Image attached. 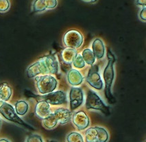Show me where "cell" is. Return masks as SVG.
I'll return each mask as SVG.
<instances>
[{
  "label": "cell",
  "mask_w": 146,
  "mask_h": 142,
  "mask_svg": "<svg viewBox=\"0 0 146 142\" xmlns=\"http://www.w3.org/2000/svg\"><path fill=\"white\" fill-rule=\"evenodd\" d=\"M107 58H108V63L105 67L103 72V77L104 80L105 88L104 94L106 99L111 104H115V97L112 94V85H113V80L115 78V69L114 64L116 62L115 56L111 50H108L107 53Z\"/></svg>",
  "instance_id": "obj_1"
},
{
  "label": "cell",
  "mask_w": 146,
  "mask_h": 142,
  "mask_svg": "<svg viewBox=\"0 0 146 142\" xmlns=\"http://www.w3.org/2000/svg\"><path fill=\"white\" fill-rule=\"evenodd\" d=\"M85 107L89 111L96 110L100 111L106 116H109L111 115L109 106L105 104L96 92L91 89L89 90L87 93Z\"/></svg>",
  "instance_id": "obj_2"
},
{
  "label": "cell",
  "mask_w": 146,
  "mask_h": 142,
  "mask_svg": "<svg viewBox=\"0 0 146 142\" xmlns=\"http://www.w3.org/2000/svg\"><path fill=\"white\" fill-rule=\"evenodd\" d=\"M35 81L38 93L41 95L53 92L58 86L56 78L50 74H45L40 76L35 77Z\"/></svg>",
  "instance_id": "obj_3"
},
{
  "label": "cell",
  "mask_w": 146,
  "mask_h": 142,
  "mask_svg": "<svg viewBox=\"0 0 146 142\" xmlns=\"http://www.w3.org/2000/svg\"><path fill=\"white\" fill-rule=\"evenodd\" d=\"M0 114L6 120L17 124L20 126L28 128L29 130H32V131H35L36 130L35 128L23 121L21 118H20V117L16 113L14 107L6 102H4L3 105L0 108Z\"/></svg>",
  "instance_id": "obj_4"
},
{
  "label": "cell",
  "mask_w": 146,
  "mask_h": 142,
  "mask_svg": "<svg viewBox=\"0 0 146 142\" xmlns=\"http://www.w3.org/2000/svg\"><path fill=\"white\" fill-rule=\"evenodd\" d=\"M108 137L106 130L100 126L89 128L85 133L86 142H107Z\"/></svg>",
  "instance_id": "obj_5"
},
{
  "label": "cell",
  "mask_w": 146,
  "mask_h": 142,
  "mask_svg": "<svg viewBox=\"0 0 146 142\" xmlns=\"http://www.w3.org/2000/svg\"><path fill=\"white\" fill-rule=\"evenodd\" d=\"M39 101H45L49 104L56 106L67 104V94L62 91H56L51 92L50 94L37 96Z\"/></svg>",
  "instance_id": "obj_6"
},
{
  "label": "cell",
  "mask_w": 146,
  "mask_h": 142,
  "mask_svg": "<svg viewBox=\"0 0 146 142\" xmlns=\"http://www.w3.org/2000/svg\"><path fill=\"white\" fill-rule=\"evenodd\" d=\"M84 38L82 35L76 30H69L64 34L63 43L66 47L78 49L82 45Z\"/></svg>",
  "instance_id": "obj_7"
},
{
  "label": "cell",
  "mask_w": 146,
  "mask_h": 142,
  "mask_svg": "<svg viewBox=\"0 0 146 142\" xmlns=\"http://www.w3.org/2000/svg\"><path fill=\"white\" fill-rule=\"evenodd\" d=\"M86 81L91 87L97 90L100 91L103 89L104 82L100 74L99 66L97 65L91 66L86 77Z\"/></svg>",
  "instance_id": "obj_8"
},
{
  "label": "cell",
  "mask_w": 146,
  "mask_h": 142,
  "mask_svg": "<svg viewBox=\"0 0 146 142\" xmlns=\"http://www.w3.org/2000/svg\"><path fill=\"white\" fill-rule=\"evenodd\" d=\"M84 102V92L82 88L72 87L69 91L70 110L74 111L82 105Z\"/></svg>",
  "instance_id": "obj_9"
},
{
  "label": "cell",
  "mask_w": 146,
  "mask_h": 142,
  "mask_svg": "<svg viewBox=\"0 0 146 142\" xmlns=\"http://www.w3.org/2000/svg\"><path fill=\"white\" fill-rule=\"evenodd\" d=\"M72 122L79 131H83L90 125V119L87 114L83 111H78L72 115Z\"/></svg>",
  "instance_id": "obj_10"
},
{
  "label": "cell",
  "mask_w": 146,
  "mask_h": 142,
  "mask_svg": "<svg viewBox=\"0 0 146 142\" xmlns=\"http://www.w3.org/2000/svg\"><path fill=\"white\" fill-rule=\"evenodd\" d=\"M43 63L45 65L47 74H58V73L59 65L58 60L56 56L54 54L45 56L42 58H40Z\"/></svg>",
  "instance_id": "obj_11"
},
{
  "label": "cell",
  "mask_w": 146,
  "mask_h": 142,
  "mask_svg": "<svg viewBox=\"0 0 146 142\" xmlns=\"http://www.w3.org/2000/svg\"><path fill=\"white\" fill-rule=\"evenodd\" d=\"M26 74L28 78H35L40 74H46L47 72L45 65L40 59L37 62L29 66L26 70Z\"/></svg>",
  "instance_id": "obj_12"
},
{
  "label": "cell",
  "mask_w": 146,
  "mask_h": 142,
  "mask_svg": "<svg viewBox=\"0 0 146 142\" xmlns=\"http://www.w3.org/2000/svg\"><path fill=\"white\" fill-rule=\"evenodd\" d=\"M67 82L73 87H78L82 83L84 77L78 70L76 69H71L67 72Z\"/></svg>",
  "instance_id": "obj_13"
},
{
  "label": "cell",
  "mask_w": 146,
  "mask_h": 142,
  "mask_svg": "<svg viewBox=\"0 0 146 142\" xmlns=\"http://www.w3.org/2000/svg\"><path fill=\"white\" fill-rule=\"evenodd\" d=\"M54 114L56 117L58 122L62 125L69 123L72 117L71 111L68 109H64V108H59L56 109Z\"/></svg>",
  "instance_id": "obj_14"
},
{
  "label": "cell",
  "mask_w": 146,
  "mask_h": 142,
  "mask_svg": "<svg viewBox=\"0 0 146 142\" xmlns=\"http://www.w3.org/2000/svg\"><path fill=\"white\" fill-rule=\"evenodd\" d=\"M35 111L36 115L43 119L51 113L50 106L45 101H38L35 106Z\"/></svg>",
  "instance_id": "obj_15"
},
{
  "label": "cell",
  "mask_w": 146,
  "mask_h": 142,
  "mask_svg": "<svg viewBox=\"0 0 146 142\" xmlns=\"http://www.w3.org/2000/svg\"><path fill=\"white\" fill-rule=\"evenodd\" d=\"M92 52L97 59H102L105 55V46L102 40L95 38L92 43Z\"/></svg>",
  "instance_id": "obj_16"
},
{
  "label": "cell",
  "mask_w": 146,
  "mask_h": 142,
  "mask_svg": "<svg viewBox=\"0 0 146 142\" xmlns=\"http://www.w3.org/2000/svg\"><path fill=\"white\" fill-rule=\"evenodd\" d=\"M77 54L78 52L76 49L66 47L60 52V60L63 61L64 63L70 65Z\"/></svg>",
  "instance_id": "obj_17"
},
{
  "label": "cell",
  "mask_w": 146,
  "mask_h": 142,
  "mask_svg": "<svg viewBox=\"0 0 146 142\" xmlns=\"http://www.w3.org/2000/svg\"><path fill=\"white\" fill-rule=\"evenodd\" d=\"M13 91L8 84L4 83L0 85V99L4 102H7L11 98Z\"/></svg>",
  "instance_id": "obj_18"
},
{
  "label": "cell",
  "mask_w": 146,
  "mask_h": 142,
  "mask_svg": "<svg viewBox=\"0 0 146 142\" xmlns=\"http://www.w3.org/2000/svg\"><path fill=\"white\" fill-rule=\"evenodd\" d=\"M42 123H43L44 127L46 129L51 130L55 128L58 122L56 117L54 115V113H50L46 117L43 118Z\"/></svg>",
  "instance_id": "obj_19"
},
{
  "label": "cell",
  "mask_w": 146,
  "mask_h": 142,
  "mask_svg": "<svg viewBox=\"0 0 146 142\" xmlns=\"http://www.w3.org/2000/svg\"><path fill=\"white\" fill-rule=\"evenodd\" d=\"M82 57L84 60V61L85 62L86 64L89 65L90 66H92L94 65L95 62L96 60V58L93 54L92 50L91 49L86 48L84 49L82 52Z\"/></svg>",
  "instance_id": "obj_20"
},
{
  "label": "cell",
  "mask_w": 146,
  "mask_h": 142,
  "mask_svg": "<svg viewBox=\"0 0 146 142\" xmlns=\"http://www.w3.org/2000/svg\"><path fill=\"white\" fill-rule=\"evenodd\" d=\"M15 111L18 115H25L28 113L29 104L25 100H18L15 103Z\"/></svg>",
  "instance_id": "obj_21"
},
{
  "label": "cell",
  "mask_w": 146,
  "mask_h": 142,
  "mask_svg": "<svg viewBox=\"0 0 146 142\" xmlns=\"http://www.w3.org/2000/svg\"><path fill=\"white\" fill-rule=\"evenodd\" d=\"M46 10L44 0H35L32 4V11L34 13H41Z\"/></svg>",
  "instance_id": "obj_22"
},
{
  "label": "cell",
  "mask_w": 146,
  "mask_h": 142,
  "mask_svg": "<svg viewBox=\"0 0 146 142\" xmlns=\"http://www.w3.org/2000/svg\"><path fill=\"white\" fill-rule=\"evenodd\" d=\"M67 142H84L82 136L76 132H71L67 136Z\"/></svg>",
  "instance_id": "obj_23"
},
{
  "label": "cell",
  "mask_w": 146,
  "mask_h": 142,
  "mask_svg": "<svg viewBox=\"0 0 146 142\" xmlns=\"http://www.w3.org/2000/svg\"><path fill=\"white\" fill-rule=\"evenodd\" d=\"M72 64L75 68L82 69L85 67L86 63L84 61V60H83L82 55L80 54H78L75 57V58H74V60H73Z\"/></svg>",
  "instance_id": "obj_24"
},
{
  "label": "cell",
  "mask_w": 146,
  "mask_h": 142,
  "mask_svg": "<svg viewBox=\"0 0 146 142\" xmlns=\"http://www.w3.org/2000/svg\"><path fill=\"white\" fill-rule=\"evenodd\" d=\"M11 4L9 0H0V13H5L9 10Z\"/></svg>",
  "instance_id": "obj_25"
},
{
  "label": "cell",
  "mask_w": 146,
  "mask_h": 142,
  "mask_svg": "<svg viewBox=\"0 0 146 142\" xmlns=\"http://www.w3.org/2000/svg\"><path fill=\"white\" fill-rule=\"evenodd\" d=\"M25 142H43L41 137L38 135L33 134L27 137Z\"/></svg>",
  "instance_id": "obj_26"
},
{
  "label": "cell",
  "mask_w": 146,
  "mask_h": 142,
  "mask_svg": "<svg viewBox=\"0 0 146 142\" xmlns=\"http://www.w3.org/2000/svg\"><path fill=\"white\" fill-rule=\"evenodd\" d=\"M46 9H53L57 6V0H44Z\"/></svg>",
  "instance_id": "obj_27"
},
{
  "label": "cell",
  "mask_w": 146,
  "mask_h": 142,
  "mask_svg": "<svg viewBox=\"0 0 146 142\" xmlns=\"http://www.w3.org/2000/svg\"><path fill=\"white\" fill-rule=\"evenodd\" d=\"M139 17H140L141 20L143 22H145L146 21V8L143 7V8L140 11L139 13Z\"/></svg>",
  "instance_id": "obj_28"
},
{
  "label": "cell",
  "mask_w": 146,
  "mask_h": 142,
  "mask_svg": "<svg viewBox=\"0 0 146 142\" xmlns=\"http://www.w3.org/2000/svg\"><path fill=\"white\" fill-rule=\"evenodd\" d=\"M136 4L143 6V7H145L146 0H136Z\"/></svg>",
  "instance_id": "obj_29"
},
{
  "label": "cell",
  "mask_w": 146,
  "mask_h": 142,
  "mask_svg": "<svg viewBox=\"0 0 146 142\" xmlns=\"http://www.w3.org/2000/svg\"><path fill=\"white\" fill-rule=\"evenodd\" d=\"M83 1L89 3H96L98 0H83Z\"/></svg>",
  "instance_id": "obj_30"
},
{
  "label": "cell",
  "mask_w": 146,
  "mask_h": 142,
  "mask_svg": "<svg viewBox=\"0 0 146 142\" xmlns=\"http://www.w3.org/2000/svg\"><path fill=\"white\" fill-rule=\"evenodd\" d=\"M0 142H10L8 139H0Z\"/></svg>",
  "instance_id": "obj_31"
},
{
  "label": "cell",
  "mask_w": 146,
  "mask_h": 142,
  "mask_svg": "<svg viewBox=\"0 0 146 142\" xmlns=\"http://www.w3.org/2000/svg\"><path fill=\"white\" fill-rule=\"evenodd\" d=\"M4 101H2L1 99H0V108H1V106L3 105V104H4Z\"/></svg>",
  "instance_id": "obj_32"
},
{
  "label": "cell",
  "mask_w": 146,
  "mask_h": 142,
  "mask_svg": "<svg viewBox=\"0 0 146 142\" xmlns=\"http://www.w3.org/2000/svg\"><path fill=\"white\" fill-rule=\"evenodd\" d=\"M50 142H57V141H51Z\"/></svg>",
  "instance_id": "obj_33"
},
{
  "label": "cell",
  "mask_w": 146,
  "mask_h": 142,
  "mask_svg": "<svg viewBox=\"0 0 146 142\" xmlns=\"http://www.w3.org/2000/svg\"><path fill=\"white\" fill-rule=\"evenodd\" d=\"M0 125H1V119H0Z\"/></svg>",
  "instance_id": "obj_34"
}]
</instances>
